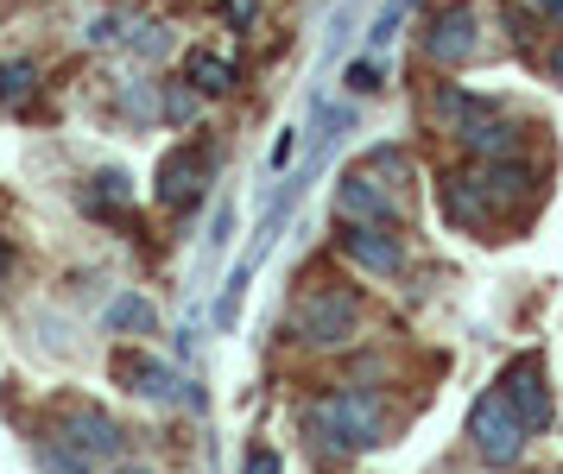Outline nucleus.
I'll list each match as a JSON object with an SVG mask.
<instances>
[{
  "mask_svg": "<svg viewBox=\"0 0 563 474\" xmlns=\"http://www.w3.org/2000/svg\"><path fill=\"white\" fill-rule=\"evenodd\" d=\"M468 437H475V455L494 462V469L519 462V450H526V425H519V411H512L500 393L475 399V411H468Z\"/></svg>",
  "mask_w": 563,
  "mask_h": 474,
  "instance_id": "2",
  "label": "nucleus"
},
{
  "mask_svg": "<svg viewBox=\"0 0 563 474\" xmlns=\"http://www.w3.org/2000/svg\"><path fill=\"white\" fill-rule=\"evenodd\" d=\"M551 76H558V82H563V45L551 51Z\"/></svg>",
  "mask_w": 563,
  "mask_h": 474,
  "instance_id": "21",
  "label": "nucleus"
},
{
  "mask_svg": "<svg viewBox=\"0 0 563 474\" xmlns=\"http://www.w3.org/2000/svg\"><path fill=\"white\" fill-rule=\"evenodd\" d=\"M38 469H45V474H89V455H77L70 443L45 437V443H38Z\"/></svg>",
  "mask_w": 563,
  "mask_h": 474,
  "instance_id": "12",
  "label": "nucleus"
},
{
  "mask_svg": "<svg viewBox=\"0 0 563 474\" xmlns=\"http://www.w3.org/2000/svg\"><path fill=\"white\" fill-rule=\"evenodd\" d=\"M342 253H349L355 266H367V273H399V260H406L399 234H380L374 222H355V228H349V234H342Z\"/></svg>",
  "mask_w": 563,
  "mask_h": 474,
  "instance_id": "7",
  "label": "nucleus"
},
{
  "mask_svg": "<svg viewBox=\"0 0 563 474\" xmlns=\"http://www.w3.org/2000/svg\"><path fill=\"white\" fill-rule=\"evenodd\" d=\"M121 474H146V469H121Z\"/></svg>",
  "mask_w": 563,
  "mask_h": 474,
  "instance_id": "22",
  "label": "nucleus"
},
{
  "mask_svg": "<svg viewBox=\"0 0 563 474\" xmlns=\"http://www.w3.org/2000/svg\"><path fill=\"white\" fill-rule=\"evenodd\" d=\"M133 45H140V51H153V57H158V51H165V32H158V25H146V32H140Z\"/></svg>",
  "mask_w": 563,
  "mask_h": 474,
  "instance_id": "18",
  "label": "nucleus"
},
{
  "mask_svg": "<svg viewBox=\"0 0 563 474\" xmlns=\"http://www.w3.org/2000/svg\"><path fill=\"white\" fill-rule=\"evenodd\" d=\"M254 7H260V0H229L222 13H229V25H247V20H254Z\"/></svg>",
  "mask_w": 563,
  "mask_h": 474,
  "instance_id": "17",
  "label": "nucleus"
},
{
  "mask_svg": "<svg viewBox=\"0 0 563 474\" xmlns=\"http://www.w3.org/2000/svg\"><path fill=\"white\" fill-rule=\"evenodd\" d=\"M411 7H418V0H386V7H380V20H374V32H367V45H374V51H386V45H393Z\"/></svg>",
  "mask_w": 563,
  "mask_h": 474,
  "instance_id": "13",
  "label": "nucleus"
},
{
  "mask_svg": "<svg viewBox=\"0 0 563 474\" xmlns=\"http://www.w3.org/2000/svg\"><path fill=\"white\" fill-rule=\"evenodd\" d=\"M102 323L108 329H153V304H146V298H114Z\"/></svg>",
  "mask_w": 563,
  "mask_h": 474,
  "instance_id": "14",
  "label": "nucleus"
},
{
  "mask_svg": "<svg viewBox=\"0 0 563 474\" xmlns=\"http://www.w3.org/2000/svg\"><path fill=\"white\" fill-rule=\"evenodd\" d=\"M190 89H209V96H222V89H234V64H222V57H209V51H190Z\"/></svg>",
  "mask_w": 563,
  "mask_h": 474,
  "instance_id": "11",
  "label": "nucleus"
},
{
  "mask_svg": "<svg viewBox=\"0 0 563 474\" xmlns=\"http://www.w3.org/2000/svg\"><path fill=\"white\" fill-rule=\"evenodd\" d=\"M114 379H121L128 393H140V399H172V386H178L165 361H146V354H133V349L114 354Z\"/></svg>",
  "mask_w": 563,
  "mask_h": 474,
  "instance_id": "10",
  "label": "nucleus"
},
{
  "mask_svg": "<svg viewBox=\"0 0 563 474\" xmlns=\"http://www.w3.org/2000/svg\"><path fill=\"white\" fill-rule=\"evenodd\" d=\"M203 197V165H197V146H178L165 165H158V202L165 209H190Z\"/></svg>",
  "mask_w": 563,
  "mask_h": 474,
  "instance_id": "6",
  "label": "nucleus"
},
{
  "mask_svg": "<svg viewBox=\"0 0 563 474\" xmlns=\"http://www.w3.org/2000/svg\"><path fill=\"white\" fill-rule=\"evenodd\" d=\"M538 13H551V20H563V0H532Z\"/></svg>",
  "mask_w": 563,
  "mask_h": 474,
  "instance_id": "19",
  "label": "nucleus"
},
{
  "mask_svg": "<svg viewBox=\"0 0 563 474\" xmlns=\"http://www.w3.org/2000/svg\"><path fill=\"white\" fill-rule=\"evenodd\" d=\"M0 273H13V247L7 241H0Z\"/></svg>",
  "mask_w": 563,
  "mask_h": 474,
  "instance_id": "20",
  "label": "nucleus"
},
{
  "mask_svg": "<svg viewBox=\"0 0 563 474\" xmlns=\"http://www.w3.org/2000/svg\"><path fill=\"white\" fill-rule=\"evenodd\" d=\"M241 474H285V462L273 450H254L247 462H241Z\"/></svg>",
  "mask_w": 563,
  "mask_h": 474,
  "instance_id": "16",
  "label": "nucleus"
},
{
  "mask_svg": "<svg viewBox=\"0 0 563 474\" xmlns=\"http://www.w3.org/2000/svg\"><path fill=\"white\" fill-rule=\"evenodd\" d=\"M424 51H431L437 64H462V57L475 51V13H468V7H450V13L431 25Z\"/></svg>",
  "mask_w": 563,
  "mask_h": 474,
  "instance_id": "9",
  "label": "nucleus"
},
{
  "mask_svg": "<svg viewBox=\"0 0 563 474\" xmlns=\"http://www.w3.org/2000/svg\"><path fill=\"white\" fill-rule=\"evenodd\" d=\"M305 425L335 443V450H374L380 443V411H374V393H330L305 411Z\"/></svg>",
  "mask_w": 563,
  "mask_h": 474,
  "instance_id": "1",
  "label": "nucleus"
},
{
  "mask_svg": "<svg viewBox=\"0 0 563 474\" xmlns=\"http://www.w3.org/2000/svg\"><path fill=\"white\" fill-rule=\"evenodd\" d=\"M32 82H38V70H32L26 57H13V64H0V101H26Z\"/></svg>",
  "mask_w": 563,
  "mask_h": 474,
  "instance_id": "15",
  "label": "nucleus"
},
{
  "mask_svg": "<svg viewBox=\"0 0 563 474\" xmlns=\"http://www.w3.org/2000/svg\"><path fill=\"white\" fill-rule=\"evenodd\" d=\"M64 443L77 455H89V462H96V455L108 462V455L121 450V430H114V418H102V411H64Z\"/></svg>",
  "mask_w": 563,
  "mask_h": 474,
  "instance_id": "8",
  "label": "nucleus"
},
{
  "mask_svg": "<svg viewBox=\"0 0 563 474\" xmlns=\"http://www.w3.org/2000/svg\"><path fill=\"white\" fill-rule=\"evenodd\" d=\"M335 209H342V222H393V197L367 172H349L335 184Z\"/></svg>",
  "mask_w": 563,
  "mask_h": 474,
  "instance_id": "5",
  "label": "nucleus"
},
{
  "mask_svg": "<svg viewBox=\"0 0 563 474\" xmlns=\"http://www.w3.org/2000/svg\"><path fill=\"white\" fill-rule=\"evenodd\" d=\"M349 323H355V304H349V291H323V298L298 304V329H305L310 342H342V335H349Z\"/></svg>",
  "mask_w": 563,
  "mask_h": 474,
  "instance_id": "4",
  "label": "nucleus"
},
{
  "mask_svg": "<svg viewBox=\"0 0 563 474\" xmlns=\"http://www.w3.org/2000/svg\"><path fill=\"white\" fill-rule=\"evenodd\" d=\"M500 399L519 411V425L526 430L551 425V386H544V361H538V354H519L507 374H500Z\"/></svg>",
  "mask_w": 563,
  "mask_h": 474,
  "instance_id": "3",
  "label": "nucleus"
}]
</instances>
